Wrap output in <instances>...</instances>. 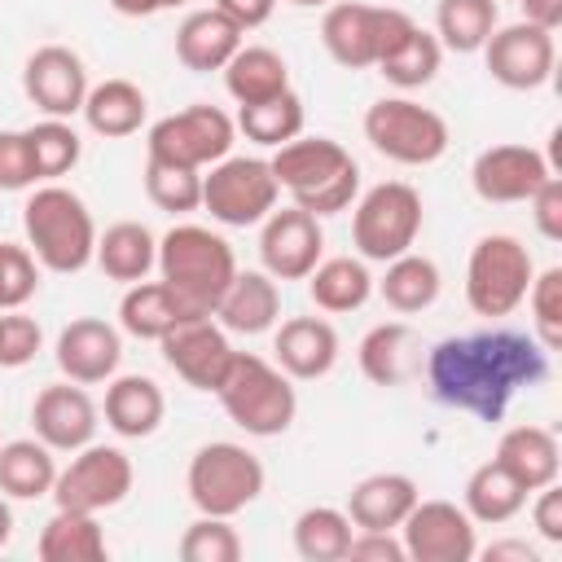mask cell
Here are the masks:
<instances>
[{
  "label": "cell",
  "instance_id": "6da1fadb",
  "mask_svg": "<svg viewBox=\"0 0 562 562\" xmlns=\"http://www.w3.org/2000/svg\"><path fill=\"white\" fill-rule=\"evenodd\" d=\"M549 351L536 342V334L522 329H479L457 334L430 347L426 356V382L430 395L443 408L470 413L479 422H501L509 400L522 386L544 382Z\"/></svg>",
  "mask_w": 562,
  "mask_h": 562
},
{
  "label": "cell",
  "instance_id": "7a4b0ae2",
  "mask_svg": "<svg viewBox=\"0 0 562 562\" xmlns=\"http://www.w3.org/2000/svg\"><path fill=\"white\" fill-rule=\"evenodd\" d=\"M268 167H272L277 184L294 198V206L312 211L316 220L347 211L360 193L356 158L329 136H294V140L277 145Z\"/></svg>",
  "mask_w": 562,
  "mask_h": 562
},
{
  "label": "cell",
  "instance_id": "3957f363",
  "mask_svg": "<svg viewBox=\"0 0 562 562\" xmlns=\"http://www.w3.org/2000/svg\"><path fill=\"white\" fill-rule=\"evenodd\" d=\"M26 250L48 272H83L97 250V224L79 193L66 184H40L22 206Z\"/></svg>",
  "mask_w": 562,
  "mask_h": 562
},
{
  "label": "cell",
  "instance_id": "277c9868",
  "mask_svg": "<svg viewBox=\"0 0 562 562\" xmlns=\"http://www.w3.org/2000/svg\"><path fill=\"white\" fill-rule=\"evenodd\" d=\"M158 277L202 316L215 312L228 281L237 277L233 246L202 224H171L158 237Z\"/></svg>",
  "mask_w": 562,
  "mask_h": 562
},
{
  "label": "cell",
  "instance_id": "5b68a950",
  "mask_svg": "<svg viewBox=\"0 0 562 562\" xmlns=\"http://www.w3.org/2000/svg\"><path fill=\"white\" fill-rule=\"evenodd\" d=\"M215 395H220L228 422L255 439L285 435L294 413H299V395L290 386V373H281L277 364H268L255 351H233Z\"/></svg>",
  "mask_w": 562,
  "mask_h": 562
},
{
  "label": "cell",
  "instance_id": "8992f818",
  "mask_svg": "<svg viewBox=\"0 0 562 562\" xmlns=\"http://www.w3.org/2000/svg\"><path fill=\"white\" fill-rule=\"evenodd\" d=\"M263 461L233 439H215L202 443L189 457V474H184V492L198 505V514H215V518H233L246 505L259 501L263 492Z\"/></svg>",
  "mask_w": 562,
  "mask_h": 562
},
{
  "label": "cell",
  "instance_id": "52a82bcc",
  "mask_svg": "<svg viewBox=\"0 0 562 562\" xmlns=\"http://www.w3.org/2000/svg\"><path fill=\"white\" fill-rule=\"evenodd\" d=\"M531 277H536L531 250L514 233H487L474 241L465 263V303L474 316L501 321L514 307H522Z\"/></svg>",
  "mask_w": 562,
  "mask_h": 562
},
{
  "label": "cell",
  "instance_id": "ba28073f",
  "mask_svg": "<svg viewBox=\"0 0 562 562\" xmlns=\"http://www.w3.org/2000/svg\"><path fill=\"white\" fill-rule=\"evenodd\" d=\"M413 26H417V22H413L404 9L338 0V4H329L325 18H321V44H325V53H329L338 66H347V70H369V66H378L391 48H400Z\"/></svg>",
  "mask_w": 562,
  "mask_h": 562
},
{
  "label": "cell",
  "instance_id": "9c48e42d",
  "mask_svg": "<svg viewBox=\"0 0 562 562\" xmlns=\"http://www.w3.org/2000/svg\"><path fill=\"white\" fill-rule=\"evenodd\" d=\"M364 140L400 167H426L448 154L452 136L443 114H435L430 105L408 97H382L364 110Z\"/></svg>",
  "mask_w": 562,
  "mask_h": 562
},
{
  "label": "cell",
  "instance_id": "30bf717a",
  "mask_svg": "<svg viewBox=\"0 0 562 562\" xmlns=\"http://www.w3.org/2000/svg\"><path fill=\"white\" fill-rule=\"evenodd\" d=\"M422 233V193L404 180H382L369 193H360L351 215V241L360 259L391 263L395 255L413 250Z\"/></svg>",
  "mask_w": 562,
  "mask_h": 562
},
{
  "label": "cell",
  "instance_id": "8fae6325",
  "mask_svg": "<svg viewBox=\"0 0 562 562\" xmlns=\"http://www.w3.org/2000/svg\"><path fill=\"white\" fill-rule=\"evenodd\" d=\"M281 184L268 167V158H220L202 176V206L211 211L215 224L228 228H250L263 224L277 211Z\"/></svg>",
  "mask_w": 562,
  "mask_h": 562
},
{
  "label": "cell",
  "instance_id": "7c38bea8",
  "mask_svg": "<svg viewBox=\"0 0 562 562\" xmlns=\"http://www.w3.org/2000/svg\"><path fill=\"white\" fill-rule=\"evenodd\" d=\"M136 483L132 457L114 443H83L66 470H57L53 479V501L57 509H83V514H101L127 501Z\"/></svg>",
  "mask_w": 562,
  "mask_h": 562
},
{
  "label": "cell",
  "instance_id": "4fadbf2b",
  "mask_svg": "<svg viewBox=\"0 0 562 562\" xmlns=\"http://www.w3.org/2000/svg\"><path fill=\"white\" fill-rule=\"evenodd\" d=\"M233 140H237V123L220 105H184V110H176L149 127L145 154L202 171V167L228 158Z\"/></svg>",
  "mask_w": 562,
  "mask_h": 562
},
{
  "label": "cell",
  "instance_id": "5bb4252c",
  "mask_svg": "<svg viewBox=\"0 0 562 562\" xmlns=\"http://www.w3.org/2000/svg\"><path fill=\"white\" fill-rule=\"evenodd\" d=\"M400 540H404V558L413 562H474L479 558L474 518L452 501L417 496V505L400 522Z\"/></svg>",
  "mask_w": 562,
  "mask_h": 562
},
{
  "label": "cell",
  "instance_id": "9a60e30c",
  "mask_svg": "<svg viewBox=\"0 0 562 562\" xmlns=\"http://www.w3.org/2000/svg\"><path fill=\"white\" fill-rule=\"evenodd\" d=\"M483 61L501 88L531 92V88H544L553 79L558 44H553V31H540L531 22H514V26H496L487 35Z\"/></svg>",
  "mask_w": 562,
  "mask_h": 562
},
{
  "label": "cell",
  "instance_id": "2e32d148",
  "mask_svg": "<svg viewBox=\"0 0 562 562\" xmlns=\"http://www.w3.org/2000/svg\"><path fill=\"white\" fill-rule=\"evenodd\" d=\"M325 255V233H321V220L303 206H285V211H272L263 220V233H259V259H263V272L272 281H303Z\"/></svg>",
  "mask_w": 562,
  "mask_h": 562
},
{
  "label": "cell",
  "instance_id": "e0dca14e",
  "mask_svg": "<svg viewBox=\"0 0 562 562\" xmlns=\"http://www.w3.org/2000/svg\"><path fill=\"white\" fill-rule=\"evenodd\" d=\"M162 347V360L193 386V391H211L220 386L228 360H233V342H228V329L215 321V316H189L180 321L171 334L158 338Z\"/></svg>",
  "mask_w": 562,
  "mask_h": 562
},
{
  "label": "cell",
  "instance_id": "ac0fdd59",
  "mask_svg": "<svg viewBox=\"0 0 562 562\" xmlns=\"http://www.w3.org/2000/svg\"><path fill=\"white\" fill-rule=\"evenodd\" d=\"M22 92L31 97L35 110H44V119H70L83 110L88 97V70L83 57L66 44H44L26 57L22 66Z\"/></svg>",
  "mask_w": 562,
  "mask_h": 562
},
{
  "label": "cell",
  "instance_id": "d6986e66",
  "mask_svg": "<svg viewBox=\"0 0 562 562\" xmlns=\"http://www.w3.org/2000/svg\"><path fill=\"white\" fill-rule=\"evenodd\" d=\"M553 176L549 158L531 145H487L474 167H470V184L483 202H527L544 180Z\"/></svg>",
  "mask_w": 562,
  "mask_h": 562
},
{
  "label": "cell",
  "instance_id": "ffe728a7",
  "mask_svg": "<svg viewBox=\"0 0 562 562\" xmlns=\"http://www.w3.org/2000/svg\"><path fill=\"white\" fill-rule=\"evenodd\" d=\"M97 404L88 400V391L79 382H53L35 395L31 404V426H35V439H44L53 452H79L83 443H92L97 435Z\"/></svg>",
  "mask_w": 562,
  "mask_h": 562
},
{
  "label": "cell",
  "instance_id": "44dd1931",
  "mask_svg": "<svg viewBox=\"0 0 562 562\" xmlns=\"http://www.w3.org/2000/svg\"><path fill=\"white\" fill-rule=\"evenodd\" d=\"M53 360L57 369L79 382V386H97V382H110L119 360H123V338L110 321L101 316H79L70 321L61 334H57V347H53Z\"/></svg>",
  "mask_w": 562,
  "mask_h": 562
},
{
  "label": "cell",
  "instance_id": "7402d4cb",
  "mask_svg": "<svg viewBox=\"0 0 562 562\" xmlns=\"http://www.w3.org/2000/svg\"><path fill=\"white\" fill-rule=\"evenodd\" d=\"M272 351H277L281 373H290L299 382H316L338 364V334L325 316H290V321H281Z\"/></svg>",
  "mask_w": 562,
  "mask_h": 562
},
{
  "label": "cell",
  "instance_id": "603a6c76",
  "mask_svg": "<svg viewBox=\"0 0 562 562\" xmlns=\"http://www.w3.org/2000/svg\"><path fill=\"white\" fill-rule=\"evenodd\" d=\"M417 483L408 474H395V470H382V474H369L351 487L347 496V518L356 531H400V522L408 518V509L417 505Z\"/></svg>",
  "mask_w": 562,
  "mask_h": 562
},
{
  "label": "cell",
  "instance_id": "cb8c5ba5",
  "mask_svg": "<svg viewBox=\"0 0 562 562\" xmlns=\"http://www.w3.org/2000/svg\"><path fill=\"white\" fill-rule=\"evenodd\" d=\"M237 48H241V26L228 22L215 4L211 9H193L176 26V57H180L184 70H198V75L224 70Z\"/></svg>",
  "mask_w": 562,
  "mask_h": 562
},
{
  "label": "cell",
  "instance_id": "d4e9b609",
  "mask_svg": "<svg viewBox=\"0 0 562 562\" xmlns=\"http://www.w3.org/2000/svg\"><path fill=\"white\" fill-rule=\"evenodd\" d=\"M228 334H268L281 321V290L268 272H237L211 312Z\"/></svg>",
  "mask_w": 562,
  "mask_h": 562
},
{
  "label": "cell",
  "instance_id": "484cf974",
  "mask_svg": "<svg viewBox=\"0 0 562 562\" xmlns=\"http://www.w3.org/2000/svg\"><path fill=\"white\" fill-rule=\"evenodd\" d=\"M105 426L123 439H145L162 426V413H167V400H162V386L145 373H123V378H110L105 386Z\"/></svg>",
  "mask_w": 562,
  "mask_h": 562
},
{
  "label": "cell",
  "instance_id": "4316f807",
  "mask_svg": "<svg viewBox=\"0 0 562 562\" xmlns=\"http://www.w3.org/2000/svg\"><path fill=\"white\" fill-rule=\"evenodd\" d=\"M496 461L527 487L540 492L549 483H558L562 474V452H558V435L544 426H509L496 439Z\"/></svg>",
  "mask_w": 562,
  "mask_h": 562
},
{
  "label": "cell",
  "instance_id": "83f0119b",
  "mask_svg": "<svg viewBox=\"0 0 562 562\" xmlns=\"http://www.w3.org/2000/svg\"><path fill=\"white\" fill-rule=\"evenodd\" d=\"M189 316H202V312H193L162 277L158 281H136V285H127V294H123V303H119V325H123V334H132V338H149V342H158L162 334H171L180 321H189Z\"/></svg>",
  "mask_w": 562,
  "mask_h": 562
},
{
  "label": "cell",
  "instance_id": "f1b7e54d",
  "mask_svg": "<svg viewBox=\"0 0 562 562\" xmlns=\"http://www.w3.org/2000/svg\"><path fill=\"white\" fill-rule=\"evenodd\" d=\"M92 263H97L110 281L136 285V281H145V277L158 268V237H154L145 224H136V220H119V224H110L105 233H97Z\"/></svg>",
  "mask_w": 562,
  "mask_h": 562
},
{
  "label": "cell",
  "instance_id": "f546056e",
  "mask_svg": "<svg viewBox=\"0 0 562 562\" xmlns=\"http://www.w3.org/2000/svg\"><path fill=\"white\" fill-rule=\"evenodd\" d=\"M224 88L237 105H255V101H268L290 88V66L277 48L241 44L224 66Z\"/></svg>",
  "mask_w": 562,
  "mask_h": 562
},
{
  "label": "cell",
  "instance_id": "4dcf8cb0",
  "mask_svg": "<svg viewBox=\"0 0 562 562\" xmlns=\"http://www.w3.org/2000/svg\"><path fill=\"white\" fill-rule=\"evenodd\" d=\"M145 110H149V101H145V92H140L132 79H101L97 88H88L79 114L88 119V127H92L97 136L119 140V136L140 132Z\"/></svg>",
  "mask_w": 562,
  "mask_h": 562
},
{
  "label": "cell",
  "instance_id": "1f68e13d",
  "mask_svg": "<svg viewBox=\"0 0 562 562\" xmlns=\"http://www.w3.org/2000/svg\"><path fill=\"white\" fill-rule=\"evenodd\" d=\"M527 496H531V492L492 457V461H483V465L465 479V501H461V509H465L474 522L501 527V522H509V518L522 514Z\"/></svg>",
  "mask_w": 562,
  "mask_h": 562
},
{
  "label": "cell",
  "instance_id": "d6a6232c",
  "mask_svg": "<svg viewBox=\"0 0 562 562\" xmlns=\"http://www.w3.org/2000/svg\"><path fill=\"white\" fill-rule=\"evenodd\" d=\"M439 285H443L439 263H435L430 255L404 250V255H395V259L386 263V277L378 281V294H382V303H386L391 312L413 316V312H426V307L439 299Z\"/></svg>",
  "mask_w": 562,
  "mask_h": 562
},
{
  "label": "cell",
  "instance_id": "836d02e7",
  "mask_svg": "<svg viewBox=\"0 0 562 562\" xmlns=\"http://www.w3.org/2000/svg\"><path fill=\"white\" fill-rule=\"evenodd\" d=\"M57 461L44 439H9L0 443V492L13 501H40L53 492Z\"/></svg>",
  "mask_w": 562,
  "mask_h": 562
},
{
  "label": "cell",
  "instance_id": "e575fe53",
  "mask_svg": "<svg viewBox=\"0 0 562 562\" xmlns=\"http://www.w3.org/2000/svg\"><path fill=\"white\" fill-rule=\"evenodd\" d=\"M303 281H307V294L321 312H356L373 294V277H369L364 259H351V255L321 259Z\"/></svg>",
  "mask_w": 562,
  "mask_h": 562
},
{
  "label": "cell",
  "instance_id": "d590c367",
  "mask_svg": "<svg viewBox=\"0 0 562 562\" xmlns=\"http://www.w3.org/2000/svg\"><path fill=\"white\" fill-rule=\"evenodd\" d=\"M40 558L44 562H101L105 558V531L97 514L83 509H57L40 531Z\"/></svg>",
  "mask_w": 562,
  "mask_h": 562
},
{
  "label": "cell",
  "instance_id": "8d00e7d4",
  "mask_svg": "<svg viewBox=\"0 0 562 562\" xmlns=\"http://www.w3.org/2000/svg\"><path fill=\"white\" fill-rule=\"evenodd\" d=\"M496 0H439L435 9V40L452 53H483L487 35L496 31Z\"/></svg>",
  "mask_w": 562,
  "mask_h": 562
},
{
  "label": "cell",
  "instance_id": "74e56055",
  "mask_svg": "<svg viewBox=\"0 0 562 562\" xmlns=\"http://www.w3.org/2000/svg\"><path fill=\"white\" fill-rule=\"evenodd\" d=\"M351 544V518L334 505H307L294 518V553L303 562H342Z\"/></svg>",
  "mask_w": 562,
  "mask_h": 562
},
{
  "label": "cell",
  "instance_id": "f35d334b",
  "mask_svg": "<svg viewBox=\"0 0 562 562\" xmlns=\"http://www.w3.org/2000/svg\"><path fill=\"white\" fill-rule=\"evenodd\" d=\"M237 132H246V140L255 145H285L294 136H303V101L294 88L268 97V101H255V105H241L237 110Z\"/></svg>",
  "mask_w": 562,
  "mask_h": 562
},
{
  "label": "cell",
  "instance_id": "ab89813d",
  "mask_svg": "<svg viewBox=\"0 0 562 562\" xmlns=\"http://www.w3.org/2000/svg\"><path fill=\"white\" fill-rule=\"evenodd\" d=\"M439 61H443V44H439L430 31L413 26V31L404 35V44L391 48V53L378 61V70H382L386 83H395V88L408 92V88H426V83L439 75Z\"/></svg>",
  "mask_w": 562,
  "mask_h": 562
},
{
  "label": "cell",
  "instance_id": "60d3db41",
  "mask_svg": "<svg viewBox=\"0 0 562 562\" xmlns=\"http://www.w3.org/2000/svg\"><path fill=\"white\" fill-rule=\"evenodd\" d=\"M408 325L404 321H382L373 325L364 338H360V373L373 382V386H395L408 378V364H404V347H408Z\"/></svg>",
  "mask_w": 562,
  "mask_h": 562
},
{
  "label": "cell",
  "instance_id": "b9f144b4",
  "mask_svg": "<svg viewBox=\"0 0 562 562\" xmlns=\"http://www.w3.org/2000/svg\"><path fill=\"white\" fill-rule=\"evenodd\" d=\"M26 149H31L35 180H57L79 162L83 140L66 119H44V123L26 127Z\"/></svg>",
  "mask_w": 562,
  "mask_h": 562
},
{
  "label": "cell",
  "instance_id": "7bdbcfd3",
  "mask_svg": "<svg viewBox=\"0 0 562 562\" xmlns=\"http://www.w3.org/2000/svg\"><path fill=\"white\" fill-rule=\"evenodd\" d=\"M145 198L171 215L198 211L202 206V171L180 167V162H162V158H145Z\"/></svg>",
  "mask_w": 562,
  "mask_h": 562
},
{
  "label": "cell",
  "instance_id": "ee69618b",
  "mask_svg": "<svg viewBox=\"0 0 562 562\" xmlns=\"http://www.w3.org/2000/svg\"><path fill=\"white\" fill-rule=\"evenodd\" d=\"M531 307V334L544 351L562 347V268H544L531 277V290L522 299Z\"/></svg>",
  "mask_w": 562,
  "mask_h": 562
},
{
  "label": "cell",
  "instance_id": "f6af8a7d",
  "mask_svg": "<svg viewBox=\"0 0 562 562\" xmlns=\"http://www.w3.org/2000/svg\"><path fill=\"white\" fill-rule=\"evenodd\" d=\"M180 558L184 562H237L241 558V536L228 518L202 514L198 522L184 527L180 536Z\"/></svg>",
  "mask_w": 562,
  "mask_h": 562
},
{
  "label": "cell",
  "instance_id": "bcb514c9",
  "mask_svg": "<svg viewBox=\"0 0 562 562\" xmlns=\"http://www.w3.org/2000/svg\"><path fill=\"white\" fill-rule=\"evenodd\" d=\"M35 290H40L35 255L18 241H0V312L22 307L26 299H35Z\"/></svg>",
  "mask_w": 562,
  "mask_h": 562
},
{
  "label": "cell",
  "instance_id": "7dc6e473",
  "mask_svg": "<svg viewBox=\"0 0 562 562\" xmlns=\"http://www.w3.org/2000/svg\"><path fill=\"white\" fill-rule=\"evenodd\" d=\"M44 342V329L35 316H22L18 307L9 316H0V369H22L35 360Z\"/></svg>",
  "mask_w": 562,
  "mask_h": 562
},
{
  "label": "cell",
  "instance_id": "c3c4849f",
  "mask_svg": "<svg viewBox=\"0 0 562 562\" xmlns=\"http://www.w3.org/2000/svg\"><path fill=\"white\" fill-rule=\"evenodd\" d=\"M35 167L26 149V132H0V193H22L35 189Z\"/></svg>",
  "mask_w": 562,
  "mask_h": 562
},
{
  "label": "cell",
  "instance_id": "681fc988",
  "mask_svg": "<svg viewBox=\"0 0 562 562\" xmlns=\"http://www.w3.org/2000/svg\"><path fill=\"white\" fill-rule=\"evenodd\" d=\"M531 220H536V233L544 241H562V180L549 176L531 198Z\"/></svg>",
  "mask_w": 562,
  "mask_h": 562
},
{
  "label": "cell",
  "instance_id": "f907efd6",
  "mask_svg": "<svg viewBox=\"0 0 562 562\" xmlns=\"http://www.w3.org/2000/svg\"><path fill=\"white\" fill-rule=\"evenodd\" d=\"M347 558H356V562H404V540H395V531H351Z\"/></svg>",
  "mask_w": 562,
  "mask_h": 562
},
{
  "label": "cell",
  "instance_id": "816d5d0a",
  "mask_svg": "<svg viewBox=\"0 0 562 562\" xmlns=\"http://www.w3.org/2000/svg\"><path fill=\"white\" fill-rule=\"evenodd\" d=\"M531 522L540 531V540L549 544H562V487L549 483L536 492V505H531Z\"/></svg>",
  "mask_w": 562,
  "mask_h": 562
},
{
  "label": "cell",
  "instance_id": "f5cc1de1",
  "mask_svg": "<svg viewBox=\"0 0 562 562\" xmlns=\"http://www.w3.org/2000/svg\"><path fill=\"white\" fill-rule=\"evenodd\" d=\"M215 9H220L228 22H237L241 31H255V26H263V22L272 18L277 0H215Z\"/></svg>",
  "mask_w": 562,
  "mask_h": 562
},
{
  "label": "cell",
  "instance_id": "db71d44e",
  "mask_svg": "<svg viewBox=\"0 0 562 562\" xmlns=\"http://www.w3.org/2000/svg\"><path fill=\"white\" fill-rule=\"evenodd\" d=\"M522 22L540 26V31H558L562 26V0H518Z\"/></svg>",
  "mask_w": 562,
  "mask_h": 562
},
{
  "label": "cell",
  "instance_id": "11a10c76",
  "mask_svg": "<svg viewBox=\"0 0 562 562\" xmlns=\"http://www.w3.org/2000/svg\"><path fill=\"white\" fill-rule=\"evenodd\" d=\"M483 558H487V562H505V558H509V562H540V553H536L527 540H496V544L483 549Z\"/></svg>",
  "mask_w": 562,
  "mask_h": 562
},
{
  "label": "cell",
  "instance_id": "9f6ffc18",
  "mask_svg": "<svg viewBox=\"0 0 562 562\" xmlns=\"http://www.w3.org/2000/svg\"><path fill=\"white\" fill-rule=\"evenodd\" d=\"M13 540V509H9V501H4V492H0V549Z\"/></svg>",
  "mask_w": 562,
  "mask_h": 562
},
{
  "label": "cell",
  "instance_id": "6f0895ef",
  "mask_svg": "<svg viewBox=\"0 0 562 562\" xmlns=\"http://www.w3.org/2000/svg\"><path fill=\"white\" fill-rule=\"evenodd\" d=\"M176 4H184V0H154V9L162 13V9H176Z\"/></svg>",
  "mask_w": 562,
  "mask_h": 562
},
{
  "label": "cell",
  "instance_id": "680465c9",
  "mask_svg": "<svg viewBox=\"0 0 562 562\" xmlns=\"http://www.w3.org/2000/svg\"><path fill=\"white\" fill-rule=\"evenodd\" d=\"M290 4H299V9H316V4H329V0H290Z\"/></svg>",
  "mask_w": 562,
  "mask_h": 562
}]
</instances>
